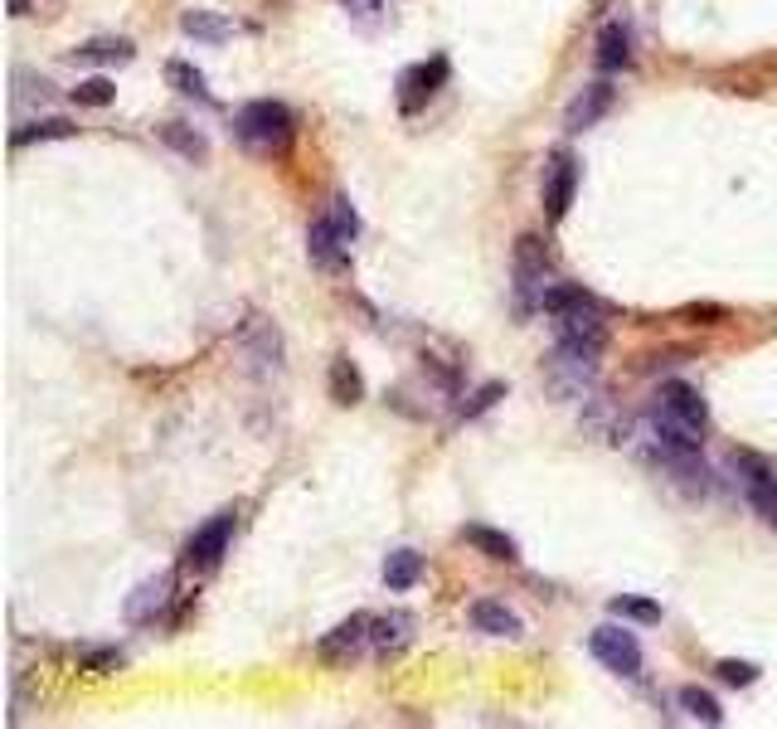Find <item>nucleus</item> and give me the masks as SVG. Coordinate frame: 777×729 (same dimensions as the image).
Returning <instances> with one entry per match:
<instances>
[{
    "label": "nucleus",
    "mask_w": 777,
    "mask_h": 729,
    "mask_svg": "<svg viewBox=\"0 0 777 729\" xmlns=\"http://www.w3.org/2000/svg\"><path fill=\"white\" fill-rule=\"evenodd\" d=\"M555 321V351L573 355V361H593L598 365L603 345H607V327H603V307H583V311H564Z\"/></svg>",
    "instance_id": "nucleus-3"
},
{
    "label": "nucleus",
    "mask_w": 777,
    "mask_h": 729,
    "mask_svg": "<svg viewBox=\"0 0 777 729\" xmlns=\"http://www.w3.org/2000/svg\"><path fill=\"white\" fill-rule=\"evenodd\" d=\"M681 317L685 321H700V327H715V321H724V307H709V301H705V307H685Z\"/></svg>",
    "instance_id": "nucleus-34"
},
{
    "label": "nucleus",
    "mask_w": 777,
    "mask_h": 729,
    "mask_svg": "<svg viewBox=\"0 0 777 729\" xmlns=\"http://www.w3.org/2000/svg\"><path fill=\"white\" fill-rule=\"evenodd\" d=\"M161 141L171 146L175 156H185V161H205V156H209V141L199 137L195 127H185V122H165V127H161Z\"/></svg>",
    "instance_id": "nucleus-26"
},
{
    "label": "nucleus",
    "mask_w": 777,
    "mask_h": 729,
    "mask_svg": "<svg viewBox=\"0 0 777 729\" xmlns=\"http://www.w3.org/2000/svg\"><path fill=\"white\" fill-rule=\"evenodd\" d=\"M171 603H175V574H151V579H141L137 589L127 593V603H122V613H127V623H137V627H151V623H161L165 613H171Z\"/></svg>",
    "instance_id": "nucleus-9"
},
{
    "label": "nucleus",
    "mask_w": 777,
    "mask_h": 729,
    "mask_svg": "<svg viewBox=\"0 0 777 729\" xmlns=\"http://www.w3.org/2000/svg\"><path fill=\"white\" fill-rule=\"evenodd\" d=\"M73 132L78 127L69 117H35V122H25V127L10 132V146L25 151V146H35V141H59V137H73Z\"/></svg>",
    "instance_id": "nucleus-22"
},
{
    "label": "nucleus",
    "mask_w": 777,
    "mask_h": 729,
    "mask_svg": "<svg viewBox=\"0 0 777 729\" xmlns=\"http://www.w3.org/2000/svg\"><path fill=\"white\" fill-rule=\"evenodd\" d=\"M573 195H579V161H573V151H555L545 161V181H539V200H545L549 224H564Z\"/></svg>",
    "instance_id": "nucleus-7"
},
{
    "label": "nucleus",
    "mask_w": 777,
    "mask_h": 729,
    "mask_svg": "<svg viewBox=\"0 0 777 729\" xmlns=\"http://www.w3.org/2000/svg\"><path fill=\"white\" fill-rule=\"evenodd\" d=\"M409 642H413V613L393 608V613H379V618L369 623V652L375 657H393Z\"/></svg>",
    "instance_id": "nucleus-15"
},
{
    "label": "nucleus",
    "mask_w": 777,
    "mask_h": 729,
    "mask_svg": "<svg viewBox=\"0 0 777 729\" xmlns=\"http://www.w3.org/2000/svg\"><path fill=\"white\" fill-rule=\"evenodd\" d=\"M73 103L78 107H107V103H117V88H112V78H83V83L73 88Z\"/></svg>",
    "instance_id": "nucleus-29"
},
{
    "label": "nucleus",
    "mask_w": 777,
    "mask_h": 729,
    "mask_svg": "<svg viewBox=\"0 0 777 729\" xmlns=\"http://www.w3.org/2000/svg\"><path fill=\"white\" fill-rule=\"evenodd\" d=\"M447 73H453V64H447V54H433V59L413 64V69L399 73V112L403 117H413V112H423L433 103L437 93H443Z\"/></svg>",
    "instance_id": "nucleus-6"
},
{
    "label": "nucleus",
    "mask_w": 777,
    "mask_h": 729,
    "mask_svg": "<svg viewBox=\"0 0 777 729\" xmlns=\"http://www.w3.org/2000/svg\"><path fill=\"white\" fill-rule=\"evenodd\" d=\"M675 700H681V710L690 715V720H700V725H724V710H719V700L709 691L700 686H681L675 691Z\"/></svg>",
    "instance_id": "nucleus-28"
},
{
    "label": "nucleus",
    "mask_w": 777,
    "mask_h": 729,
    "mask_svg": "<svg viewBox=\"0 0 777 729\" xmlns=\"http://www.w3.org/2000/svg\"><path fill=\"white\" fill-rule=\"evenodd\" d=\"M239 345L258 369H273V375L283 369V331H277L267 317H248L243 331H239Z\"/></svg>",
    "instance_id": "nucleus-13"
},
{
    "label": "nucleus",
    "mask_w": 777,
    "mask_h": 729,
    "mask_svg": "<svg viewBox=\"0 0 777 729\" xmlns=\"http://www.w3.org/2000/svg\"><path fill=\"white\" fill-rule=\"evenodd\" d=\"M233 137H239L248 151L283 156L292 137H297V117H292V107L277 103V98H253V103H243L239 117H233Z\"/></svg>",
    "instance_id": "nucleus-1"
},
{
    "label": "nucleus",
    "mask_w": 777,
    "mask_h": 729,
    "mask_svg": "<svg viewBox=\"0 0 777 729\" xmlns=\"http://www.w3.org/2000/svg\"><path fill=\"white\" fill-rule=\"evenodd\" d=\"M511 277H515V307H521L525 317L539 311V301H545V292H549V249H545V239H535V233H521V239H515Z\"/></svg>",
    "instance_id": "nucleus-2"
},
{
    "label": "nucleus",
    "mask_w": 777,
    "mask_h": 729,
    "mask_svg": "<svg viewBox=\"0 0 777 729\" xmlns=\"http://www.w3.org/2000/svg\"><path fill=\"white\" fill-rule=\"evenodd\" d=\"M423 555L419 549H389L385 555V583H389V593H409L413 583L423 579Z\"/></svg>",
    "instance_id": "nucleus-20"
},
{
    "label": "nucleus",
    "mask_w": 777,
    "mask_h": 729,
    "mask_svg": "<svg viewBox=\"0 0 777 729\" xmlns=\"http://www.w3.org/2000/svg\"><path fill=\"white\" fill-rule=\"evenodd\" d=\"M589 652L598 657L607 671H617V676H641V667H647L637 633H627V627H613V623L593 627V633H589Z\"/></svg>",
    "instance_id": "nucleus-5"
},
{
    "label": "nucleus",
    "mask_w": 777,
    "mask_h": 729,
    "mask_svg": "<svg viewBox=\"0 0 777 729\" xmlns=\"http://www.w3.org/2000/svg\"><path fill=\"white\" fill-rule=\"evenodd\" d=\"M10 15H30V0H10Z\"/></svg>",
    "instance_id": "nucleus-35"
},
{
    "label": "nucleus",
    "mask_w": 777,
    "mask_h": 729,
    "mask_svg": "<svg viewBox=\"0 0 777 729\" xmlns=\"http://www.w3.org/2000/svg\"><path fill=\"white\" fill-rule=\"evenodd\" d=\"M656 413H666V419L685 423L690 433H705L709 429V403L700 399V389L685 385V379H666V385L656 389V403H651Z\"/></svg>",
    "instance_id": "nucleus-10"
},
{
    "label": "nucleus",
    "mask_w": 777,
    "mask_h": 729,
    "mask_svg": "<svg viewBox=\"0 0 777 729\" xmlns=\"http://www.w3.org/2000/svg\"><path fill=\"white\" fill-rule=\"evenodd\" d=\"M78 661H83V671H117L127 657H122L117 647H83V652H78Z\"/></svg>",
    "instance_id": "nucleus-32"
},
{
    "label": "nucleus",
    "mask_w": 777,
    "mask_h": 729,
    "mask_svg": "<svg viewBox=\"0 0 777 729\" xmlns=\"http://www.w3.org/2000/svg\"><path fill=\"white\" fill-rule=\"evenodd\" d=\"M277 5H283V0H277Z\"/></svg>",
    "instance_id": "nucleus-37"
},
{
    "label": "nucleus",
    "mask_w": 777,
    "mask_h": 729,
    "mask_svg": "<svg viewBox=\"0 0 777 729\" xmlns=\"http://www.w3.org/2000/svg\"><path fill=\"white\" fill-rule=\"evenodd\" d=\"M180 30H185L190 39H199V44H224V39L239 35V25L224 20V15H214V10H185V15H180Z\"/></svg>",
    "instance_id": "nucleus-19"
},
{
    "label": "nucleus",
    "mask_w": 777,
    "mask_h": 729,
    "mask_svg": "<svg viewBox=\"0 0 777 729\" xmlns=\"http://www.w3.org/2000/svg\"><path fill=\"white\" fill-rule=\"evenodd\" d=\"M715 671L724 686H753V681H758V667H753V661H734V657H724Z\"/></svg>",
    "instance_id": "nucleus-31"
},
{
    "label": "nucleus",
    "mask_w": 777,
    "mask_h": 729,
    "mask_svg": "<svg viewBox=\"0 0 777 729\" xmlns=\"http://www.w3.org/2000/svg\"><path fill=\"white\" fill-rule=\"evenodd\" d=\"M471 627L487 633V637H521L525 633L521 613L505 608L501 599H477V603H471Z\"/></svg>",
    "instance_id": "nucleus-16"
},
{
    "label": "nucleus",
    "mask_w": 777,
    "mask_h": 729,
    "mask_svg": "<svg viewBox=\"0 0 777 729\" xmlns=\"http://www.w3.org/2000/svg\"><path fill=\"white\" fill-rule=\"evenodd\" d=\"M461 540H467L471 549H481L487 559H495V565H515V559H521V545H515L505 531H491V525H467Z\"/></svg>",
    "instance_id": "nucleus-18"
},
{
    "label": "nucleus",
    "mask_w": 777,
    "mask_h": 729,
    "mask_svg": "<svg viewBox=\"0 0 777 729\" xmlns=\"http://www.w3.org/2000/svg\"><path fill=\"white\" fill-rule=\"evenodd\" d=\"M495 399H505V385H481L471 403H461V419H481L487 409H495Z\"/></svg>",
    "instance_id": "nucleus-33"
},
{
    "label": "nucleus",
    "mask_w": 777,
    "mask_h": 729,
    "mask_svg": "<svg viewBox=\"0 0 777 729\" xmlns=\"http://www.w3.org/2000/svg\"><path fill=\"white\" fill-rule=\"evenodd\" d=\"M165 83H171L180 98H195V103H214L205 73H199L195 64H185V59H171V64H165Z\"/></svg>",
    "instance_id": "nucleus-24"
},
{
    "label": "nucleus",
    "mask_w": 777,
    "mask_h": 729,
    "mask_svg": "<svg viewBox=\"0 0 777 729\" xmlns=\"http://www.w3.org/2000/svg\"><path fill=\"white\" fill-rule=\"evenodd\" d=\"M233 525H239L233 511L209 515V521L185 540V565L190 569H219V559L229 555V545H233Z\"/></svg>",
    "instance_id": "nucleus-8"
},
{
    "label": "nucleus",
    "mask_w": 777,
    "mask_h": 729,
    "mask_svg": "<svg viewBox=\"0 0 777 729\" xmlns=\"http://www.w3.org/2000/svg\"><path fill=\"white\" fill-rule=\"evenodd\" d=\"M607 613L622 623H661V603L656 599H637V593H617V599H607Z\"/></svg>",
    "instance_id": "nucleus-27"
},
{
    "label": "nucleus",
    "mask_w": 777,
    "mask_h": 729,
    "mask_svg": "<svg viewBox=\"0 0 777 729\" xmlns=\"http://www.w3.org/2000/svg\"><path fill=\"white\" fill-rule=\"evenodd\" d=\"M331 399L341 403V409H355V403L365 399V379H359V369L351 365V355H335L331 361Z\"/></svg>",
    "instance_id": "nucleus-23"
},
{
    "label": "nucleus",
    "mask_w": 777,
    "mask_h": 729,
    "mask_svg": "<svg viewBox=\"0 0 777 729\" xmlns=\"http://www.w3.org/2000/svg\"><path fill=\"white\" fill-rule=\"evenodd\" d=\"M598 5H607V0H598Z\"/></svg>",
    "instance_id": "nucleus-36"
},
{
    "label": "nucleus",
    "mask_w": 777,
    "mask_h": 729,
    "mask_svg": "<svg viewBox=\"0 0 777 729\" xmlns=\"http://www.w3.org/2000/svg\"><path fill=\"white\" fill-rule=\"evenodd\" d=\"M613 98H617V88L607 83V78H598V83H589L579 98L569 103L564 112V127L569 132H589V127H598V122L613 112Z\"/></svg>",
    "instance_id": "nucleus-14"
},
{
    "label": "nucleus",
    "mask_w": 777,
    "mask_h": 729,
    "mask_svg": "<svg viewBox=\"0 0 777 729\" xmlns=\"http://www.w3.org/2000/svg\"><path fill=\"white\" fill-rule=\"evenodd\" d=\"M341 10L351 15L359 35H379L393 25V0H341Z\"/></svg>",
    "instance_id": "nucleus-21"
},
{
    "label": "nucleus",
    "mask_w": 777,
    "mask_h": 729,
    "mask_svg": "<svg viewBox=\"0 0 777 729\" xmlns=\"http://www.w3.org/2000/svg\"><path fill=\"white\" fill-rule=\"evenodd\" d=\"M369 623H375V613H351L345 623H335L317 642V657L321 661H355L359 652H369Z\"/></svg>",
    "instance_id": "nucleus-11"
},
{
    "label": "nucleus",
    "mask_w": 777,
    "mask_h": 729,
    "mask_svg": "<svg viewBox=\"0 0 777 729\" xmlns=\"http://www.w3.org/2000/svg\"><path fill=\"white\" fill-rule=\"evenodd\" d=\"M729 467L739 472L743 501L753 506V515L777 531V472H773L768 463H763L758 453H734V457H729Z\"/></svg>",
    "instance_id": "nucleus-4"
},
{
    "label": "nucleus",
    "mask_w": 777,
    "mask_h": 729,
    "mask_svg": "<svg viewBox=\"0 0 777 729\" xmlns=\"http://www.w3.org/2000/svg\"><path fill=\"white\" fill-rule=\"evenodd\" d=\"M307 258L321 267V273H345V267H351V243H345V233L331 224V215L311 219V229H307Z\"/></svg>",
    "instance_id": "nucleus-12"
},
{
    "label": "nucleus",
    "mask_w": 777,
    "mask_h": 729,
    "mask_svg": "<svg viewBox=\"0 0 777 729\" xmlns=\"http://www.w3.org/2000/svg\"><path fill=\"white\" fill-rule=\"evenodd\" d=\"M132 39H88V44H78L73 49V64H127L132 59Z\"/></svg>",
    "instance_id": "nucleus-25"
},
{
    "label": "nucleus",
    "mask_w": 777,
    "mask_h": 729,
    "mask_svg": "<svg viewBox=\"0 0 777 729\" xmlns=\"http://www.w3.org/2000/svg\"><path fill=\"white\" fill-rule=\"evenodd\" d=\"M331 224L345 233V243H355V239H359V215H355L351 195H335V200H331Z\"/></svg>",
    "instance_id": "nucleus-30"
},
{
    "label": "nucleus",
    "mask_w": 777,
    "mask_h": 729,
    "mask_svg": "<svg viewBox=\"0 0 777 729\" xmlns=\"http://www.w3.org/2000/svg\"><path fill=\"white\" fill-rule=\"evenodd\" d=\"M593 64H598L603 73L632 69V35H627L617 20H607V25L598 30V54H593Z\"/></svg>",
    "instance_id": "nucleus-17"
}]
</instances>
